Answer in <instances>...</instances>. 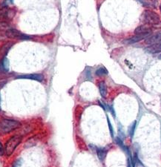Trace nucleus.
<instances>
[{"label":"nucleus","instance_id":"obj_1","mask_svg":"<svg viewBox=\"0 0 161 167\" xmlns=\"http://www.w3.org/2000/svg\"><path fill=\"white\" fill-rule=\"evenodd\" d=\"M21 123L14 120L4 119L0 121V135L10 133L14 130L19 128Z\"/></svg>","mask_w":161,"mask_h":167},{"label":"nucleus","instance_id":"obj_2","mask_svg":"<svg viewBox=\"0 0 161 167\" xmlns=\"http://www.w3.org/2000/svg\"><path fill=\"white\" fill-rule=\"evenodd\" d=\"M142 21L147 25H155L160 22V16L158 14L151 10H146L142 15Z\"/></svg>","mask_w":161,"mask_h":167},{"label":"nucleus","instance_id":"obj_3","mask_svg":"<svg viewBox=\"0 0 161 167\" xmlns=\"http://www.w3.org/2000/svg\"><path fill=\"white\" fill-rule=\"evenodd\" d=\"M21 141H22V137L19 135H16L10 138L5 145V154L8 156H10L14 153L16 148L19 145Z\"/></svg>","mask_w":161,"mask_h":167},{"label":"nucleus","instance_id":"obj_4","mask_svg":"<svg viewBox=\"0 0 161 167\" xmlns=\"http://www.w3.org/2000/svg\"><path fill=\"white\" fill-rule=\"evenodd\" d=\"M6 35L9 38L13 39H30V36H27L25 34L21 33L20 31L15 29H9L6 32Z\"/></svg>","mask_w":161,"mask_h":167},{"label":"nucleus","instance_id":"obj_5","mask_svg":"<svg viewBox=\"0 0 161 167\" xmlns=\"http://www.w3.org/2000/svg\"><path fill=\"white\" fill-rule=\"evenodd\" d=\"M149 36L150 35H149V34H137V35H135L133 37L125 39L124 41V43H125V44H133V43H138V42L141 41L143 39L148 38Z\"/></svg>","mask_w":161,"mask_h":167},{"label":"nucleus","instance_id":"obj_6","mask_svg":"<svg viewBox=\"0 0 161 167\" xmlns=\"http://www.w3.org/2000/svg\"><path fill=\"white\" fill-rule=\"evenodd\" d=\"M161 42V31L155 33V34L150 35L147 39H146V43L147 44H154V43H160Z\"/></svg>","mask_w":161,"mask_h":167},{"label":"nucleus","instance_id":"obj_7","mask_svg":"<svg viewBox=\"0 0 161 167\" xmlns=\"http://www.w3.org/2000/svg\"><path fill=\"white\" fill-rule=\"evenodd\" d=\"M151 28L150 27L149 25H143L139 26L134 31V34L136 35L137 34H149V35H151Z\"/></svg>","mask_w":161,"mask_h":167},{"label":"nucleus","instance_id":"obj_8","mask_svg":"<svg viewBox=\"0 0 161 167\" xmlns=\"http://www.w3.org/2000/svg\"><path fill=\"white\" fill-rule=\"evenodd\" d=\"M16 79H26V80H36V81H39V82H42L44 79V77L42 74H25V75H19L16 76Z\"/></svg>","mask_w":161,"mask_h":167},{"label":"nucleus","instance_id":"obj_9","mask_svg":"<svg viewBox=\"0 0 161 167\" xmlns=\"http://www.w3.org/2000/svg\"><path fill=\"white\" fill-rule=\"evenodd\" d=\"M146 51L149 54H158L161 52V43L151 44L147 48H146Z\"/></svg>","mask_w":161,"mask_h":167},{"label":"nucleus","instance_id":"obj_10","mask_svg":"<svg viewBox=\"0 0 161 167\" xmlns=\"http://www.w3.org/2000/svg\"><path fill=\"white\" fill-rule=\"evenodd\" d=\"M144 6L148 8H156L157 0H139Z\"/></svg>","mask_w":161,"mask_h":167},{"label":"nucleus","instance_id":"obj_11","mask_svg":"<svg viewBox=\"0 0 161 167\" xmlns=\"http://www.w3.org/2000/svg\"><path fill=\"white\" fill-rule=\"evenodd\" d=\"M106 150L105 148H99L97 149V157L99 160L103 161L105 159L106 156Z\"/></svg>","mask_w":161,"mask_h":167},{"label":"nucleus","instance_id":"obj_12","mask_svg":"<svg viewBox=\"0 0 161 167\" xmlns=\"http://www.w3.org/2000/svg\"><path fill=\"white\" fill-rule=\"evenodd\" d=\"M99 93L101 94V96L103 97H106L107 94V87L105 82H101L99 85Z\"/></svg>","mask_w":161,"mask_h":167},{"label":"nucleus","instance_id":"obj_13","mask_svg":"<svg viewBox=\"0 0 161 167\" xmlns=\"http://www.w3.org/2000/svg\"><path fill=\"white\" fill-rule=\"evenodd\" d=\"M9 11L7 9L3 8L0 10V22L7 19L9 16Z\"/></svg>","mask_w":161,"mask_h":167},{"label":"nucleus","instance_id":"obj_14","mask_svg":"<svg viewBox=\"0 0 161 167\" xmlns=\"http://www.w3.org/2000/svg\"><path fill=\"white\" fill-rule=\"evenodd\" d=\"M116 143L118 144L119 146H120V147H121L123 149L124 151H125V152H127L128 154H129V149H128V148H127L126 146H125V145L123 144V141H122V140L120 139V138H119V137H116Z\"/></svg>","mask_w":161,"mask_h":167},{"label":"nucleus","instance_id":"obj_15","mask_svg":"<svg viewBox=\"0 0 161 167\" xmlns=\"http://www.w3.org/2000/svg\"><path fill=\"white\" fill-rule=\"evenodd\" d=\"M2 68L5 71H8L9 70V61L7 58H4L2 63Z\"/></svg>","mask_w":161,"mask_h":167},{"label":"nucleus","instance_id":"obj_16","mask_svg":"<svg viewBox=\"0 0 161 167\" xmlns=\"http://www.w3.org/2000/svg\"><path fill=\"white\" fill-rule=\"evenodd\" d=\"M108 74V71L105 68H99L98 70H97L96 74L98 76H102V75H106Z\"/></svg>","mask_w":161,"mask_h":167},{"label":"nucleus","instance_id":"obj_17","mask_svg":"<svg viewBox=\"0 0 161 167\" xmlns=\"http://www.w3.org/2000/svg\"><path fill=\"white\" fill-rule=\"evenodd\" d=\"M135 126H136V121H134L133 123V124L130 127V130H129V133H130V136L131 137H133L134 136V129H135Z\"/></svg>","mask_w":161,"mask_h":167},{"label":"nucleus","instance_id":"obj_18","mask_svg":"<svg viewBox=\"0 0 161 167\" xmlns=\"http://www.w3.org/2000/svg\"><path fill=\"white\" fill-rule=\"evenodd\" d=\"M108 127H109L110 132H111V135H112V137H114L113 129H112V124H111V122H110V120H109V119H108Z\"/></svg>","mask_w":161,"mask_h":167},{"label":"nucleus","instance_id":"obj_19","mask_svg":"<svg viewBox=\"0 0 161 167\" xmlns=\"http://www.w3.org/2000/svg\"><path fill=\"white\" fill-rule=\"evenodd\" d=\"M5 153V150H4V148L2 146V144L0 142V156H2Z\"/></svg>","mask_w":161,"mask_h":167},{"label":"nucleus","instance_id":"obj_20","mask_svg":"<svg viewBox=\"0 0 161 167\" xmlns=\"http://www.w3.org/2000/svg\"><path fill=\"white\" fill-rule=\"evenodd\" d=\"M159 59H161V55H160L159 56Z\"/></svg>","mask_w":161,"mask_h":167},{"label":"nucleus","instance_id":"obj_21","mask_svg":"<svg viewBox=\"0 0 161 167\" xmlns=\"http://www.w3.org/2000/svg\"><path fill=\"white\" fill-rule=\"evenodd\" d=\"M160 11H161V5H160Z\"/></svg>","mask_w":161,"mask_h":167}]
</instances>
